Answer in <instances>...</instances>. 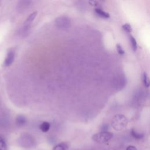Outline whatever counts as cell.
Segmentation results:
<instances>
[{"label": "cell", "mask_w": 150, "mask_h": 150, "mask_svg": "<svg viewBox=\"0 0 150 150\" xmlns=\"http://www.w3.org/2000/svg\"><path fill=\"white\" fill-rule=\"evenodd\" d=\"M128 120L127 118L122 114H117L115 115L111 121L112 127L117 131L124 129L127 125Z\"/></svg>", "instance_id": "cell-1"}, {"label": "cell", "mask_w": 150, "mask_h": 150, "mask_svg": "<svg viewBox=\"0 0 150 150\" xmlns=\"http://www.w3.org/2000/svg\"><path fill=\"white\" fill-rule=\"evenodd\" d=\"M113 137V134L108 131H101L94 134L92 139L97 143H104L108 141Z\"/></svg>", "instance_id": "cell-2"}, {"label": "cell", "mask_w": 150, "mask_h": 150, "mask_svg": "<svg viewBox=\"0 0 150 150\" xmlns=\"http://www.w3.org/2000/svg\"><path fill=\"white\" fill-rule=\"evenodd\" d=\"M55 23L60 29H66L70 26V21L67 16H61L56 19Z\"/></svg>", "instance_id": "cell-3"}, {"label": "cell", "mask_w": 150, "mask_h": 150, "mask_svg": "<svg viewBox=\"0 0 150 150\" xmlns=\"http://www.w3.org/2000/svg\"><path fill=\"white\" fill-rule=\"evenodd\" d=\"M20 139L21 144H22V146L25 147H30L33 146L34 144L33 138L29 134H24L22 135Z\"/></svg>", "instance_id": "cell-4"}, {"label": "cell", "mask_w": 150, "mask_h": 150, "mask_svg": "<svg viewBox=\"0 0 150 150\" xmlns=\"http://www.w3.org/2000/svg\"><path fill=\"white\" fill-rule=\"evenodd\" d=\"M15 59V52L13 50H10L8 52L6 57L4 61V66H9L14 61Z\"/></svg>", "instance_id": "cell-5"}, {"label": "cell", "mask_w": 150, "mask_h": 150, "mask_svg": "<svg viewBox=\"0 0 150 150\" xmlns=\"http://www.w3.org/2000/svg\"><path fill=\"white\" fill-rule=\"evenodd\" d=\"M26 122V117L23 115H18L16 118V124L18 127L23 126Z\"/></svg>", "instance_id": "cell-6"}, {"label": "cell", "mask_w": 150, "mask_h": 150, "mask_svg": "<svg viewBox=\"0 0 150 150\" xmlns=\"http://www.w3.org/2000/svg\"><path fill=\"white\" fill-rule=\"evenodd\" d=\"M126 77L124 74H121V76L120 77L119 80H118V83H117V88H119L120 90L122 89L125 84H126Z\"/></svg>", "instance_id": "cell-7"}, {"label": "cell", "mask_w": 150, "mask_h": 150, "mask_svg": "<svg viewBox=\"0 0 150 150\" xmlns=\"http://www.w3.org/2000/svg\"><path fill=\"white\" fill-rule=\"evenodd\" d=\"M94 11H95V12L96 13V14L101 18H110L109 13L103 11L100 8H96L94 9Z\"/></svg>", "instance_id": "cell-8"}, {"label": "cell", "mask_w": 150, "mask_h": 150, "mask_svg": "<svg viewBox=\"0 0 150 150\" xmlns=\"http://www.w3.org/2000/svg\"><path fill=\"white\" fill-rule=\"evenodd\" d=\"M50 127V124L49 122H47V121H44L42 123L40 124V125H39V128L43 132H47Z\"/></svg>", "instance_id": "cell-9"}, {"label": "cell", "mask_w": 150, "mask_h": 150, "mask_svg": "<svg viewBox=\"0 0 150 150\" xmlns=\"http://www.w3.org/2000/svg\"><path fill=\"white\" fill-rule=\"evenodd\" d=\"M37 13H38V12L37 11H35V12H33L32 13H31L26 18V21H25V24H29L35 18V17L37 15Z\"/></svg>", "instance_id": "cell-10"}, {"label": "cell", "mask_w": 150, "mask_h": 150, "mask_svg": "<svg viewBox=\"0 0 150 150\" xmlns=\"http://www.w3.org/2000/svg\"><path fill=\"white\" fill-rule=\"evenodd\" d=\"M131 135L137 139H142L144 137V134L137 132L134 129H132L131 131Z\"/></svg>", "instance_id": "cell-11"}, {"label": "cell", "mask_w": 150, "mask_h": 150, "mask_svg": "<svg viewBox=\"0 0 150 150\" xmlns=\"http://www.w3.org/2000/svg\"><path fill=\"white\" fill-rule=\"evenodd\" d=\"M67 145L64 142L60 143L56 145L53 149V150H66L67 149Z\"/></svg>", "instance_id": "cell-12"}, {"label": "cell", "mask_w": 150, "mask_h": 150, "mask_svg": "<svg viewBox=\"0 0 150 150\" xmlns=\"http://www.w3.org/2000/svg\"><path fill=\"white\" fill-rule=\"evenodd\" d=\"M129 40H130V43H131V45L132 50L134 51H136L137 49V43L135 39L132 35H131L129 36Z\"/></svg>", "instance_id": "cell-13"}, {"label": "cell", "mask_w": 150, "mask_h": 150, "mask_svg": "<svg viewBox=\"0 0 150 150\" xmlns=\"http://www.w3.org/2000/svg\"><path fill=\"white\" fill-rule=\"evenodd\" d=\"M0 150H7V145L5 139L0 136Z\"/></svg>", "instance_id": "cell-14"}, {"label": "cell", "mask_w": 150, "mask_h": 150, "mask_svg": "<svg viewBox=\"0 0 150 150\" xmlns=\"http://www.w3.org/2000/svg\"><path fill=\"white\" fill-rule=\"evenodd\" d=\"M143 82L144 84V86L146 87H148L149 86V79L147 75V74L144 72L143 74Z\"/></svg>", "instance_id": "cell-15"}, {"label": "cell", "mask_w": 150, "mask_h": 150, "mask_svg": "<svg viewBox=\"0 0 150 150\" xmlns=\"http://www.w3.org/2000/svg\"><path fill=\"white\" fill-rule=\"evenodd\" d=\"M122 29L127 33H131L132 32V28L128 23H125L122 26Z\"/></svg>", "instance_id": "cell-16"}, {"label": "cell", "mask_w": 150, "mask_h": 150, "mask_svg": "<svg viewBox=\"0 0 150 150\" xmlns=\"http://www.w3.org/2000/svg\"><path fill=\"white\" fill-rule=\"evenodd\" d=\"M116 49H117V52H118L120 54L123 55V54L125 53V51H124V50L123 49L122 46H121L120 44L118 43V44L116 45Z\"/></svg>", "instance_id": "cell-17"}, {"label": "cell", "mask_w": 150, "mask_h": 150, "mask_svg": "<svg viewBox=\"0 0 150 150\" xmlns=\"http://www.w3.org/2000/svg\"><path fill=\"white\" fill-rule=\"evenodd\" d=\"M88 3L90 4L91 5H93V6H99L100 5V2L98 1H89Z\"/></svg>", "instance_id": "cell-18"}, {"label": "cell", "mask_w": 150, "mask_h": 150, "mask_svg": "<svg viewBox=\"0 0 150 150\" xmlns=\"http://www.w3.org/2000/svg\"><path fill=\"white\" fill-rule=\"evenodd\" d=\"M108 128H109L108 125L107 124H103V126L101 127V130L102 131H107Z\"/></svg>", "instance_id": "cell-19"}, {"label": "cell", "mask_w": 150, "mask_h": 150, "mask_svg": "<svg viewBox=\"0 0 150 150\" xmlns=\"http://www.w3.org/2000/svg\"><path fill=\"white\" fill-rule=\"evenodd\" d=\"M126 150H137V149L134 146L129 145V146H127V148H126Z\"/></svg>", "instance_id": "cell-20"}]
</instances>
